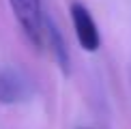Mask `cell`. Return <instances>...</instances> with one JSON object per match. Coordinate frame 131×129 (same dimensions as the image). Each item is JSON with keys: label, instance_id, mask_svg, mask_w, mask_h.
<instances>
[{"label": "cell", "instance_id": "3", "mask_svg": "<svg viewBox=\"0 0 131 129\" xmlns=\"http://www.w3.org/2000/svg\"><path fill=\"white\" fill-rule=\"evenodd\" d=\"M71 22H73L75 37H78L82 50L84 52H97L99 50L101 47V35H99V28H97V22L82 2L71 4Z\"/></svg>", "mask_w": 131, "mask_h": 129}, {"label": "cell", "instance_id": "4", "mask_svg": "<svg viewBox=\"0 0 131 129\" xmlns=\"http://www.w3.org/2000/svg\"><path fill=\"white\" fill-rule=\"evenodd\" d=\"M43 30H45V39L50 43L52 56H54V60H56L58 69H60L64 75H69L71 73V54H69L67 41H64V35L50 17H45V22H43Z\"/></svg>", "mask_w": 131, "mask_h": 129}, {"label": "cell", "instance_id": "1", "mask_svg": "<svg viewBox=\"0 0 131 129\" xmlns=\"http://www.w3.org/2000/svg\"><path fill=\"white\" fill-rule=\"evenodd\" d=\"M35 93V82L15 64L0 67V105H15L28 101Z\"/></svg>", "mask_w": 131, "mask_h": 129}, {"label": "cell", "instance_id": "2", "mask_svg": "<svg viewBox=\"0 0 131 129\" xmlns=\"http://www.w3.org/2000/svg\"><path fill=\"white\" fill-rule=\"evenodd\" d=\"M11 9L26 39L37 50H41L43 39H45V30H43L45 15L41 11V0H11Z\"/></svg>", "mask_w": 131, "mask_h": 129}]
</instances>
